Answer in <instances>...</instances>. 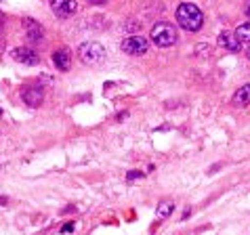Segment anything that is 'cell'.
I'll list each match as a JSON object with an SVG mask.
<instances>
[{
    "label": "cell",
    "mask_w": 250,
    "mask_h": 235,
    "mask_svg": "<svg viewBox=\"0 0 250 235\" xmlns=\"http://www.w3.org/2000/svg\"><path fill=\"white\" fill-rule=\"evenodd\" d=\"M120 48L126 55H133V57H141L149 51V42L145 40L143 36H130V38H124Z\"/></svg>",
    "instance_id": "obj_4"
},
{
    "label": "cell",
    "mask_w": 250,
    "mask_h": 235,
    "mask_svg": "<svg viewBox=\"0 0 250 235\" xmlns=\"http://www.w3.org/2000/svg\"><path fill=\"white\" fill-rule=\"evenodd\" d=\"M235 36H238V40L242 42V46L250 44V23H242V25H238V30H235Z\"/></svg>",
    "instance_id": "obj_12"
},
{
    "label": "cell",
    "mask_w": 250,
    "mask_h": 235,
    "mask_svg": "<svg viewBox=\"0 0 250 235\" xmlns=\"http://www.w3.org/2000/svg\"><path fill=\"white\" fill-rule=\"evenodd\" d=\"M53 63L57 67L59 72H67L69 65H72V53H69V48H59V51L53 53Z\"/></svg>",
    "instance_id": "obj_9"
},
{
    "label": "cell",
    "mask_w": 250,
    "mask_h": 235,
    "mask_svg": "<svg viewBox=\"0 0 250 235\" xmlns=\"http://www.w3.org/2000/svg\"><path fill=\"white\" fill-rule=\"evenodd\" d=\"M219 44L229 53H238L242 48V42L235 36V32H221L219 34Z\"/></svg>",
    "instance_id": "obj_10"
},
{
    "label": "cell",
    "mask_w": 250,
    "mask_h": 235,
    "mask_svg": "<svg viewBox=\"0 0 250 235\" xmlns=\"http://www.w3.org/2000/svg\"><path fill=\"white\" fill-rule=\"evenodd\" d=\"M250 103V84H242L233 95V105H248Z\"/></svg>",
    "instance_id": "obj_11"
},
{
    "label": "cell",
    "mask_w": 250,
    "mask_h": 235,
    "mask_svg": "<svg viewBox=\"0 0 250 235\" xmlns=\"http://www.w3.org/2000/svg\"><path fill=\"white\" fill-rule=\"evenodd\" d=\"M76 9H78L76 0H51V11L57 17H61V19L72 17L74 13H76Z\"/></svg>",
    "instance_id": "obj_6"
},
{
    "label": "cell",
    "mask_w": 250,
    "mask_h": 235,
    "mask_svg": "<svg viewBox=\"0 0 250 235\" xmlns=\"http://www.w3.org/2000/svg\"><path fill=\"white\" fill-rule=\"evenodd\" d=\"M135 178H143V172H139V170H130L128 175H126V181H128V183H133Z\"/></svg>",
    "instance_id": "obj_14"
},
{
    "label": "cell",
    "mask_w": 250,
    "mask_h": 235,
    "mask_svg": "<svg viewBox=\"0 0 250 235\" xmlns=\"http://www.w3.org/2000/svg\"><path fill=\"white\" fill-rule=\"evenodd\" d=\"M72 231H74V223H65L61 227V233H72Z\"/></svg>",
    "instance_id": "obj_15"
},
{
    "label": "cell",
    "mask_w": 250,
    "mask_h": 235,
    "mask_svg": "<svg viewBox=\"0 0 250 235\" xmlns=\"http://www.w3.org/2000/svg\"><path fill=\"white\" fill-rule=\"evenodd\" d=\"M244 13H246V17H250V0H248L246 6H244Z\"/></svg>",
    "instance_id": "obj_18"
},
{
    "label": "cell",
    "mask_w": 250,
    "mask_h": 235,
    "mask_svg": "<svg viewBox=\"0 0 250 235\" xmlns=\"http://www.w3.org/2000/svg\"><path fill=\"white\" fill-rule=\"evenodd\" d=\"M246 55H248V59H250V44H248V51H246Z\"/></svg>",
    "instance_id": "obj_20"
},
{
    "label": "cell",
    "mask_w": 250,
    "mask_h": 235,
    "mask_svg": "<svg viewBox=\"0 0 250 235\" xmlns=\"http://www.w3.org/2000/svg\"><path fill=\"white\" fill-rule=\"evenodd\" d=\"M151 42L160 48L172 46L177 42V30L175 25L168 21H158L154 27H151Z\"/></svg>",
    "instance_id": "obj_3"
},
{
    "label": "cell",
    "mask_w": 250,
    "mask_h": 235,
    "mask_svg": "<svg viewBox=\"0 0 250 235\" xmlns=\"http://www.w3.org/2000/svg\"><path fill=\"white\" fill-rule=\"evenodd\" d=\"M86 2H88V4H97V6H99V4H105L107 0H86Z\"/></svg>",
    "instance_id": "obj_16"
},
{
    "label": "cell",
    "mask_w": 250,
    "mask_h": 235,
    "mask_svg": "<svg viewBox=\"0 0 250 235\" xmlns=\"http://www.w3.org/2000/svg\"><path fill=\"white\" fill-rule=\"evenodd\" d=\"M13 59L23 65H38L40 63V57L36 55V51H32V48H27V46L13 48Z\"/></svg>",
    "instance_id": "obj_8"
},
{
    "label": "cell",
    "mask_w": 250,
    "mask_h": 235,
    "mask_svg": "<svg viewBox=\"0 0 250 235\" xmlns=\"http://www.w3.org/2000/svg\"><path fill=\"white\" fill-rule=\"evenodd\" d=\"M78 57L84 65H101L105 61V48L95 40H88L78 46Z\"/></svg>",
    "instance_id": "obj_2"
},
{
    "label": "cell",
    "mask_w": 250,
    "mask_h": 235,
    "mask_svg": "<svg viewBox=\"0 0 250 235\" xmlns=\"http://www.w3.org/2000/svg\"><path fill=\"white\" fill-rule=\"evenodd\" d=\"M172 212H175V204L172 202H162V204H158V208H156V214L160 218H168Z\"/></svg>",
    "instance_id": "obj_13"
},
{
    "label": "cell",
    "mask_w": 250,
    "mask_h": 235,
    "mask_svg": "<svg viewBox=\"0 0 250 235\" xmlns=\"http://www.w3.org/2000/svg\"><path fill=\"white\" fill-rule=\"evenodd\" d=\"M6 202H9V199H6V197H0V206H4Z\"/></svg>",
    "instance_id": "obj_19"
},
{
    "label": "cell",
    "mask_w": 250,
    "mask_h": 235,
    "mask_svg": "<svg viewBox=\"0 0 250 235\" xmlns=\"http://www.w3.org/2000/svg\"><path fill=\"white\" fill-rule=\"evenodd\" d=\"M4 21H6V17L2 15V11H0V32H2V27H4Z\"/></svg>",
    "instance_id": "obj_17"
},
{
    "label": "cell",
    "mask_w": 250,
    "mask_h": 235,
    "mask_svg": "<svg viewBox=\"0 0 250 235\" xmlns=\"http://www.w3.org/2000/svg\"><path fill=\"white\" fill-rule=\"evenodd\" d=\"M23 30H25V38L30 42H40L44 38V27L32 17H23Z\"/></svg>",
    "instance_id": "obj_7"
},
{
    "label": "cell",
    "mask_w": 250,
    "mask_h": 235,
    "mask_svg": "<svg viewBox=\"0 0 250 235\" xmlns=\"http://www.w3.org/2000/svg\"><path fill=\"white\" fill-rule=\"evenodd\" d=\"M21 99H23L25 105L38 107L40 103L44 101V91H42V86H40V84H27L23 91H21Z\"/></svg>",
    "instance_id": "obj_5"
},
{
    "label": "cell",
    "mask_w": 250,
    "mask_h": 235,
    "mask_svg": "<svg viewBox=\"0 0 250 235\" xmlns=\"http://www.w3.org/2000/svg\"><path fill=\"white\" fill-rule=\"evenodd\" d=\"M177 23L181 25L185 32H198L204 23V15L193 2H183L177 9Z\"/></svg>",
    "instance_id": "obj_1"
}]
</instances>
